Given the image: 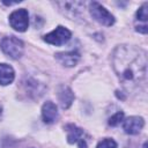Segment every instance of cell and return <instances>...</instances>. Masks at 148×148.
Returning <instances> with one entry per match:
<instances>
[{
  "mask_svg": "<svg viewBox=\"0 0 148 148\" xmlns=\"http://www.w3.org/2000/svg\"><path fill=\"white\" fill-rule=\"evenodd\" d=\"M96 148H117V143L112 139H103L98 142Z\"/></svg>",
  "mask_w": 148,
  "mask_h": 148,
  "instance_id": "obj_13",
  "label": "cell"
},
{
  "mask_svg": "<svg viewBox=\"0 0 148 148\" xmlns=\"http://www.w3.org/2000/svg\"><path fill=\"white\" fill-rule=\"evenodd\" d=\"M142 148H147V142H145V145H143V147Z\"/></svg>",
  "mask_w": 148,
  "mask_h": 148,
  "instance_id": "obj_16",
  "label": "cell"
},
{
  "mask_svg": "<svg viewBox=\"0 0 148 148\" xmlns=\"http://www.w3.org/2000/svg\"><path fill=\"white\" fill-rule=\"evenodd\" d=\"M136 17H138V20H140V21H142V22H146V21H147V17H148L147 3H143V5L139 8V10H138V13H136Z\"/></svg>",
  "mask_w": 148,
  "mask_h": 148,
  "instance_id": "obj_14",
  "label": "cell"
},
{
  "mask_svg": "<svg viewBox=\"0 0 148 148\" xmlns=\"http://www.w3.org/2000/svg\"><path fill=\"white\" fill-rule=\"evenodd\" d=\"M14 69L7 64H0V84L7 86L14 80Z\"/></svg>",
  "mask_w": 148,
  "mask_h": 148,
  "instance_id": "obj_10",
  "label": "cell"
},
{
  "mask_svg": "<svg viewBox=\"0 0 148 148\" xmlns=\"http://www.w3.org/2000/svg\"><path fill=\"white\" fill-rule=\"evenodd\" d=\"M124 119V112H117L114 113L110 119H109V125L110 126H117L118 124H120Z\"/></svg>",
  "mask_w": 148,
  "mask_h": 148,
  "instance_id": "obj_12",
  "label": "cell"
},
{
  "mask_svg": "<svg viewBox=\"0 0 148 148\" xmlns=\"http://www.w3.org/2000/svg\"><path fill=\"white\" fill-rule=\"evenodd\" d=\"M56 58H57V60L61 65H64L66 67H73V66H75L77 64V61L80 59V56H79L77 52L72 51V52H60V53H57Z\"/></svg>",
  "mask_w": 148,
  "mask_h": 148,
  "instance_id": "obj_8",
  "label": "cell"
},
{
  "mask_svg": "<svg viewBox=\"0 0 148 148\" xmlns=\"http://www.w3.org/2000/svg\"><path fill=\"white\" fill-rule=\"evenodd\" d=\"M1 116H2V109H1V106H0V118H1Z\"/></svg>",
  "mask_w": 148,
  "mask_h": 148,
  "instance_id": "obj_15",
  "label": "cell"
},
{
  "mask_svg": "<svg viewBox=\"0 0 148 148\" xmlns=\"http://www.w3.org/2000/svg\"><path fill=\"white\" fill-rule=\"evenodd\" d=\"M0 47L5 54L13 59H18L23 54V43L14 36L2 38L0 40Z\"/></svg>",
  "mask_w": 148,
  "mask_h": 148,
  "instance_id": "obj_2",
  "label": "cell"
},
{
  "mask_svg": "<svg viewBox=\"0 0 148 148\" xmlns=\"http://www.w3.org/2000/svg\"><path fill=\"white\" fill-rule=\"evenodd\" d=\"M72 36V32L65 28V27H57L53 31H51L50 34L45 35L44 36V40L49 44H52V45H56V46H60L65 43H67L69 40Z\"/></svg>",
  "mask_w": 148,
  "mask_h": 148,
  "instance_id": "obj_4",
  "label": "cell"
},
{
  "mask_svg": "<svg viewBox=\"0 0 148 148\" xmlns=\"http://www.w3.org/2000/svg\"><path fill=\"white\" fill-rule=\"evenodd\" d=\"M67 130V141L69 143H74V142H79L80 140H82V135H83V130H81L80 127L69 124L66 126Z\"/></svg>",
  "mask_w": 148,
  "mask_h": 148,
  "instance_id": "obj_11",
  "label": "cell"
},
{
  "mask_svg": "<svg viewBox=\"0 0 148 148\" xmlns=\"http://www.w3.org/2000/svg\"><path fill=\"white\" fill-rule=\"evenodd\" d=\"M58 98H59V102H60L61 108H62V109H67V108H69L71 104L73 103L74 94H73V91H72L68 87L61 86V87L58 89Z\"/></svg>",
  "mask_w": 148,
  "mask_h": 148,
  "instance_id": "obj_9",
  "label": "cell"
},
{
  "mask_svg": "<svg viewBox=\"0 0 148 148\" xmlns=\"http://www.w3.org/2000/svg\"><path fill=\"white\" fill-rule=\"evenodd\" d=\"M113 69L127 88L136 87L146 79L147 73V56L141 49L131 45L118 46L112 54Z\"/></svg>",
  "mask_w": 148,
  "mask_h": 148,
  "instance_id": "obj_1",
  "label": "cell"
},
{
  "mask_svg": "<svg viewBox=\"0 0 148 148\" xmlns=\"http://www.w3.org/2000/svg\"><path fill=\"white\" fill-rule=\"evenodd\" d=\"M89 12H90L91 17L95 21H97L98 23H101V24H103L105 27H111L114 23L113 15L110 12H108V9H105L101 3L96 2V1L90 2Z\"/></svg>",
  "mask_w": 148,
  "mask_h": 148,
  "instance_id": "obj_3",
  "label": "cell"
},
{
  "mask_svg": "<svg viewBox=\"0 0 148 148\" xmlns=\"http://www.w3.org/2000/svg\"><path fill=\"white\" fill-rule=\"evenodd\" d=\"M9 23H10L12 28H14L16 31H20V32L25 31L28 29V25H29L28 12L24 8L13 12L9 16Z\"/></svg>",
  "mask_w": 148,
  "mask_h": 148,
  "instance_id": "obj_5",
  "label": "cell"
},
{
  "mask_svg": "<svg viewBox=\"0 0 148 148\" xmlns=\"http://www.w3.org/2000/svg\"><path fill=\"white\" fill-rule=\"evenodd\" d=\"M42 117L44 123L46 124H52L57 120L58 118V109L57 105L52 102H46L44 103L43 108H42Z\"/></svg>",
  "mask_w": 148,
  "mask_h": 148,
  "instance_id": "obj_7",
  "label": "cell"
},
{
  "mask_svg": "<svg viewBox=\"0 0 148 148\" xmlns=\"http://www.w3.org/2000/svg\"><path fill=\"white\" fill-rule=\"evenodd\" d=\"M143 125H145V121L141 117L132 116L124 120L123 127L127 134H138L142 130Z\"/></svg>",
  "mask_w": 148,
  "mask_h": 148,
  "instance_id": "obj_6",
  "label": "cell"
}]
</instances>
